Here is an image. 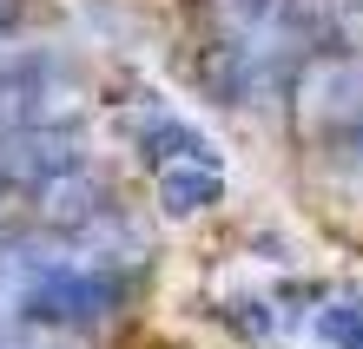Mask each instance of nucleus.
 Segmentation results:
<instances>
[{
    "label": "nucleus",
    "mask_w": 363,
    "mask_h": 349,
    "mask_svg": "<svg viewBox=\"0 0 363 349\" xmlns=\"http://www.w3.org/2000/svg\"><path fill=\"white\" fill-rule=\"evenodd\" d=\"M291 113L311 159L330 171L363 165V53H317L291 79Z\"/></svg>",
    "instance_id": "1"
},
{
    "label": "nucleus",
    "mask_w": 363,
    "mask_h": 349,
    "mask_svg": "<svg viewBox=\"0 0 363 349\" xmlns=\"http://www.w3.org/2000/svg\"><path fill=\"white\" fill-rule=\"evenodd\" d=\"M13 310L40 330H93V323L125 310V277L93 264V257H53V264H33L20 277Z\"/></svg>",
    "instance_id": "2"
},
{
    "label": "nucleus",
    "mask_w": 363,
    "mask_h": 349,
    "mask_svg": "<svg viewBox=\"0 0 363 349\" xmlns=\"http://www.w3.org/2000/svg\"><path fill=\"white\" fill-rule=\"evenodd\" d=\"M271 79H277V67H271V53H264L258 33L218 27L199 47V93L211 105H258V93H271Z\"/></svg>",
    "instance_id": "3"
},
{
    "label": "nucleus",
    "mask_w": 363,
    "mask_h": 349,
    "mask_svg": "<svg viewBox=\"0 0 363 349\" xmlns=\"http://www.w3.org/2000/svg\"><path fill=\"white\" fill-rule=\"evenodd\" d=\"M7 151H0V171H7L13 185H27V191H47L60 178H73V171H86V145H79L73 125H40V132H7L0 139Z\"/></svg>",
    "instance_id": "4"
},
{
    "label": "nucleus",
    "mask_w": 363,
    "mask_h": 349,
    "mask_svg": "<svg viewBox=\"0 0 363 349\" xmlns=\"http://www.w3.org/2000/svg\"><path fill=\"white\" fill-rule=\"evenodd\" d=\"M133 151L152 171H165V165H225L218 159V145H211L191 119H179V113H145V119H133Z\"/></svg>",
    "instance_id": "5"
},
{
    "label": "nucleus",
    "mask_w": 363,
    "mask_h": 349,
    "mask_svg": "<svg viewBox=\"0 0 363 349\" xmlns=\"http://www.w3.org/2000/svg\"><path fill=\"white\" fill-rule=\"evenodd\" d=\"M33 211H40V224H47V231H79V237H86L93 224L113 217V198H106V185L93 178V165H86V171H73V178L33 191Z\"/></svg>",
    "instance_id": "6"
},
{
    "label": "nucleus",
    "mask_w": 363,
    "mask_h": 349,
    "mask_svg": "<svg viewBox=\"0 0 363 349\" xmlns=\"http://www.w3.org/2000/svg\"><path fill=\"white\" fill-rule=\"evenodd\" d=\"M159 178V211L165 217H205L225 198V165H165Z\"/></svg>",
    "instance_id": "7"
},
{
    "label": "nucleus",
    "mask_w": 363,
    "mask_h": 349,
    "mask_svg": "<svg viewBox=\"0 0 363 349\" xmlns=\"http://www.w3.org/2000/svg\"><path fill=\"white\" fill-rule=\"evenodd\" d=\"M311 330L324 349H363V297H324Z\"/></svg>",
    "instance_id": "8"
},
{
    "label": "nucleus",
    "mask_w": 363,
    "mask_h": 349,
    "mask_svg": "<svg viewBox=\"0 0 363 349\" xmlns=\"http://www.w3.org/2000/svg\"><path fill=\"white\" fill-rule=\"evenodd\" d=\"M211 7H218V27L258 33V27H264V13H271V0H211Z\"/></svg>",
    "instance_id": "9"
},
{
    "label": "nucleus",
    "mask_w": 363,
    "mask_h": 349,
    "mask_svg": "<svg viewBox=\"0 0 363 349\" xmlns=\"http://www.w3.org/2000/svg\"><path fill=\"white\" fill-rule=\"evenodd\" d=\"M0 349H20V343H0Z\"/></svg>",
    "instance_id": "10"
},
{
    "label": "nucleus",
    "mask_w": 363,
    "mask_h": 349,
    "mask_svg": "<svg viewBox=\"0 0 363 349\" xmlns=\"http://www.w3.org/2000/svg\"><path fill=\"white\" fill-rule=\"evenodd\" d=\"M357 171H363V165H357Z\"/></svg>",
    "instance_id": "11"
}]
</instances>
